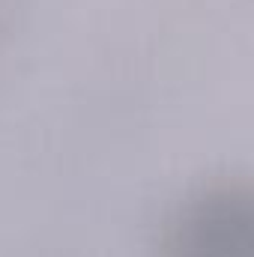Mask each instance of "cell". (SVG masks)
<instances>
[{"instance_id": "obj_1", "label": "cell", "mask_w": 254, "mask_h": 257, "mask_svg": "<svg viewBox=\"0 0 254 257\" xmlns=\"http://www.w3.org/2000/svg\"><path fill=\"white\" fill-rule=\"evenodd\" d=\"M159 257H254V203L242 180L189 192L162 221Z\"/></svg>"}]
</instances>
